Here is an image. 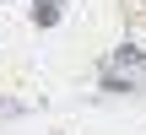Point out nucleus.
I'll return each instance as SVG.
<instances>
[{
  "instance_id": "1",
  "label": "nucleus",
  "mask_w": 146,
  "mask_h": 135,
  "mask_svg": "<svg viewBox=\"0 0 146 135\" xmlns=\"http://www.w3.org/2000/svg\"><path fill=\"white\" fill-rule=\"evenodd\" d=\"M114 60H119V65H135V70H141V65H146V54H141V49H119Z\"/></svg>"
}]
</instances>
